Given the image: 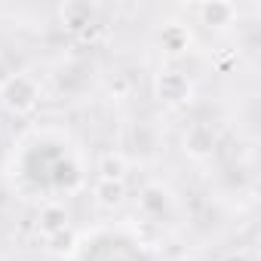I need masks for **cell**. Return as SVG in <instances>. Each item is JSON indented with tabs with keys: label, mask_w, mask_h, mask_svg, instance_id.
<instances>
[{
	"label": "cell",
	"mask_w": 261,
	"mask_h": 261,
	"mask_svg": "<svg viewBox=\"0 0 261 261\" xmlns=\"http://www.w3.org/2000/svg\"><path fill=\"white\" fill-rule=\"evenodd\" d=\"M74 243H77V237H74V230H71V227H65V230H59V233L46 237V249H49L53 255H65V252H71V249H74Z\"/></svg>",
	"instance_id": "8fae6325"
},
{
	"label": "cell",
	"mask_w": 261,
	"mask_h": 261,
	"mask_svg": "<svg viewBox=\"0 0 261 261\" xmlns=\"http://www.w3.org/2000/svg\"><path fill=\"white\" fill-rule=\"evenodd\" d=\"M92 197L101 209H117L126 200V188H123V181H101L98 178V185L92 188Z\"/></svg>",
	"instance_id": "ba28073f"
},
{
	"label": "cell",
	"mask_w": 261,
	"mask_h": 261,
	"mask_svg": "<svg viewBox=\"0 0 261 261\" xmlns=\"http://www.w3.org/2000/svg\"><path fill=\"white\" fill-rule=\"evenodd\" d=\"M92 13H95V7L74 0V4H65V7H62V22H65L71 31H80V28H86V25L92 22Z\"/></svg>",
	"instance_id": "30bf717a"
},
{
	"label": "cell",
	"mask_w": 261,
	"mask_h": 261,
	"mask_svg": "<svg viewBox=\"0 0 261 261\" xmlns=\"http://www.w3.org/2000/svg\"><path fill=\"white\" fill-rule=\"evenodd\" d=\"M172 200H169V191L160 188V185H148L145 194H142V209L151 215V218H163V212H169Z\"/></svg>",
	"instance_id": "9c48e42d"
},
{
	"label": "cell",
	"mask_w": 261,
	"mask_h": 261,
	"mask_svg": "<svg viewBox=\"0 0 261 261\" xmlns=\"http://www.w3.org/2000/svg\"><path fill=\"white\" fill-rule=\"evenodd\" d=\"M160 46H163V53L166 56H181V53H188V46H191V31L185 28V25H166L163 31H160Z\"/></svg>",
	"instance_id": "8992f818"
},
{
	"label": "cell",
	"mask_w": 261,
	"mask_h": 261,
	"mask_svg": "<svg viewBox=\"0 0 261 261\" xmlns=\"http://www.w3.org/2000/svg\"><path fill=\"white\" fill-rule=\"evenodd\" d=\"M194 95V86L188 80L185 71H175V68H166L157 74V98L166 101V105H188Z\"/></svg>",
	"instance_id": "7a4b0ae2"
},
{
	"label": "cell",
	"mask_w": 261,
	"mask_h": 261,
	"mask_svg": "<svg viewBox=\"0 0 261 261\" xmlns=\"http://www.w3.org/2000/svg\"><path fill=\"white\" fill-rule=\"evenodd\" d=\"M37 227H40V233H43V237H53V233H59V230L71 227V221H68V209H65V206H59V203H46V206L40 209Z\"/></svg>",
	"instance_id": "5b68a950"
},
{
	"label": "cell",
	"mask_w": 261,
	"mask_h": 261,
	"mask_svg": "<svg viewBox=\"0 0 261 261\" xmlns=\"http://www.w3.org/2000/svg\"><path fill=\"white\" fill-rule=\"evenodd\" d=\"M212 148H215V136H212V129H209V126L197 123V126L188 129V136H185V154H188V157L203 160V157L212 154Z\"/></svg>",
	"instance_id": "277c9868"
},
{
	"label": "cell",
	"mask_w": 261,
	"mask_h": 261,
	"mask_svg": "<svg viewBox=\"0 0 261 261\" xmlns=\"http://www.w3.org/2000/svg\"><path fill=\"white\" fill-rule=\"evenodd\" d=\"M37 101H40V86L28 74H10L0 83V105L10 114H28L37 108Z\"/></svg>",
	"instance_id": "6da1fadb"
},
{
	"label": "cell",
	"mask_w": 261,
	"mask_h": 261,
	"mask_svg": "<svg viewBox=\"0 0 261 261\" xmlns=\"http://www.w3.org/2000/svg\"><path fill=\"white\" fill-rule=\"evenodd\" d=\"M197 13H200V22L209 25V28H227L237 19V7L227 4V0H209V4H200Z\"/></svg>",
	"instance_id": "3957f363"
},
{
	"label": "cell",
	"mask_w": 261,
	"mask_h": 261,
	"mask_svg": "<svg viewBox=\"0 0 261 261\" xmlns=\"http://www.w3.org/2000/svg\"><path fill=\"white\" fill-rule=\"evenodd\" d=\"M126 172H129V163H126V157L120 151L101 154V160H98V178L101 181H123Z\"/></svg>",
	"instance_id": "52a82bcc"
}]
</instances>
